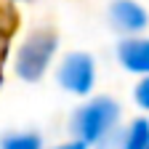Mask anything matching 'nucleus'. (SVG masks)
<instances>
[{
    "label": "nucleus",
    "instance_id": "obj_1",
    "mask_svg": "<svg viewBox=\"0 0 149 149\" xmlns=\"http://www.w3.org/2000/svg\"><path fill=\"white\" fill-rule=\"evenodd\" d=\"M115 120H117V104L112 99H96L77 112L74 128L80 133V141L88 144V141H99L115 125Z\"/></svg>",
    "mask_w": 149,
    "mask_h": 149
},
{
    "label": "nucleus",
    "instance_id": "obj_2",
    "mask_svg": "<svg viewBox=\"0 0 149 149\" xmlns=\"http://www.w3.org/2000/svg\"><path fill=\"white\" fill-rule=\"evenodd\" d=\"M59 80L72 93H88L93 85V59L85 53H69L59 69Z\"/></svg>",
    "mask_w": 149,
    "mask_h": 149
},
{
    "label": "nucleus",
    "instance_id": "obj_3",
    "mask_svg": "<svg viewBox=\"0 0 149 149\" xmlns=\"http://www.w3.org/2000/svg\"><path fill=\"white\" fill-rule=\"evenodd\" d=\"M51 53H53V40L51 37H32L19 51V74L24 80H37L43 74Z\"/></svg>",
    "mask_w": 149,
    "mask_h": 149
},
{
    "label": "nucleus",
    "instance_id": "obj_4",
    "mask_svg": "<svg viewBox=\"0 0 149 149\" xmlns=\"http://www.w3.org/2000/svg\"><path fill=\"white\" fill-rule=\"evenodd\" d=\"M112 22H115L117 29H125V32H139L144 29L146 24V13L141 6L130 3V0H117L115 6H112Z\"/></svg>",
    "mask_w": 149,
    "mask_h": 149
},
{
    "label": "nucleus",
    "instance_id": "obj_5",
    "mask_svg": "<svg viewBox=\"0 0 149 149\" xmlns=\"http://www.w3.org/2000/svg\"><path fill=\"white\" fill-rule=\"evenodd\" d=\"M120 61L130 72H149V40H125L120 45Z\"/></svg>",
    "mask_w": 149,
    "mask_h": 149
},
{
    "label": "nucleus",
    "instance_id": "obj_6",
    "mask_svg": "<svg viewBox=\"0 0 149 149\" xmlns=\"http://www.w3.org/2000/svg\"><path fill=\"white\" fill-rule=\"evenodd\" d=\"M146 146H149V123L146 120H136L133 128L128 130L125 149H146Z\"/></svg>",
    "mask_w": 149,
    "mask_h": 149
},
{
    "label": "nucleus",
    "instance_id": "obj_7",
    "mask_svg": "<svg viewBox=\"0 0 149 149\" xmlns=\"http://www.w3.org/2000/svg\"><path fill=\"white\" fill-rule=\"evenodd\" d=\"M3 149H40V139L32 133H22V136H11L3 141Z\"/></svg>",
    "mask_w": 149,
    "mask_h": 149
},
{
    "label": "nucleus",
    "instance_id": "obj_8",
    "mask_svg": "<svg viewBox=\"0 0 149 149\" xmlns=\"http://www.w3.org/2000/svg\"><path fill=\"white\" fill-rule=\"evenodd\" d=\"M136 99H139V104H141V107H146V109H149V77L139 83V88H136Z\"/></svg>",
    "mask_w": 149,
    "mask_h": 149
},
{
    "label": "nucleus",
    "instance_id": "obj_9",
    "mask_svg": "<svg viewBox=\"0 0 149 149\" xmlns=\"http://www.w3.org/2000/svg\"><path fill=\"white\" fill-rule=\"evenodd\" d=\"M56 149H85L83 141H74V144H67V146H56Z\"/></svg>",
    "mask_w": 149,
    "mask_h": 149
},
{
    "label": "nucleus",
    "instance_id": "obj_10",
    "mask_svg": "<svg viewBox=\"0 0 149 149\" xmlns=\"http://www.w3.org/2000/svg\"><path fill=\"white\" fill-rule=\"evenodd\" d=\"M146 149H149V146H146Z\"/></svg>",
    "mask_w": 149,
    "mask_h": 149
}]
</instances>
